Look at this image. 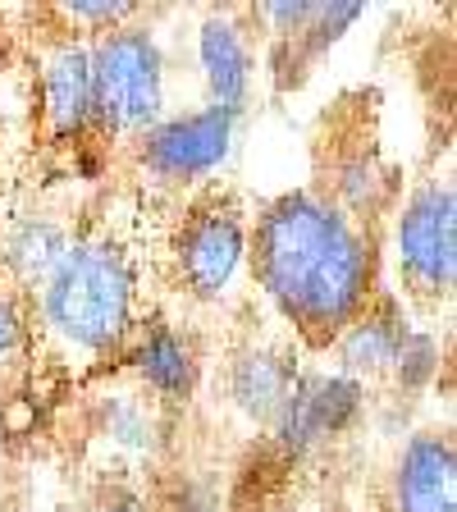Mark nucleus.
Masks as SVG:
<instances>
[{"mask_svg":"<svg viewBox=\"0 0 457 512\" xmlns=\"http://www.w3.org/2000/svg\"><path fill=\"white\" fill-rule=\"evenodd\" d=\"M247 275L302 352H330L380 293V229L352 220L316 188L256 206Z\"/></svg>","mask_w":457,"mask_h":512,"instance_id":"f257e3e1","label":"nucleus"},{"mask_svg":"<svg viewBox=\"0 0 457 512\" xmlns=\"http://www.w3.org/2000/svg\"><path fill=\"white\" fill-rule=\"evenodd\" d=\"M42 325L64 352L119 357L147 316L142 302V243L110 206L74 224L69 247L32 293Z\"/></svg>","mask_w":457,"mask_h":512,"instance_id":"f03ea898","label":"nucleus"},{"mask_svg":"<svg viewBox=\"0 0 457 512\" xmlns=\"http://www.w3.org/2000/svg\"><path fill=\"white\" fill-rule=\"evenodd\" d=\"M252 211L220 179L174 202L156 252L160 284L192 307H224L247 275Z\"/></svg>","mask_w":457,"mask_h":512,"instance_id":"7ed1b4c3","label":"nucleus"},{"mask_svg":"<svg viewBox=\"0 0 457 512\" xmlns=\"http://www.w3.org/2000/svg\"><path fill=\"white\" fill-rule=\"evenodd\" d=\"M92 101L101 147L128 151L170 115V55L147 23V10L92 42Z\"/></svg>","mask_w":457,"mask_h":512,"instance_id":"20e7f679","label":"nucleus"},{"mask_svg":"<svg viewBox=\"0 0 457 512\" xmlns=\"http://www.w3.org/2000/svg\"><path fill=\"white\" fill-rule=\"evenodd\" d=\"M320 197H330L352 220L380 229L384 215L398 206V174L384 160V142L375 128V96L352 92L330 115L320 119L316 133V183Z\"/></svg>","mask_w":457,"mask_h":512,"instance_id":"39448f33","label":"nucleus"},{"mask_svg":"<svg viewBox=\"0 0 457 512\" xmlns=\"http://www.w3.org/2000/svg\"><path fill=\"white\" fill-rule=\"evenodd\" d=\"M389 252L398 270V298L412 316H439L457 284V192L444 174L403 192L389 224Z\"/></svg>","mask_w":457,"mask_h":512,"instance_id":"423d86ee","label":"nucleus"},{"mask_svg":"<svg viewBox=\"0 0 457 512\" xmlns=\"http://www.w3.org/2000/svg\"><path fill=\"white\" fill-rule=\"evenodd\" d=\"M238 128H243L238 115L202 101V106L165 115L156 128H147L128 147V160H133V170H138V179L147 188L183 197L192 188L215 183V174L238 151Z\"/></svg>","mask_w":457,"mask_h":512,"instance_id":"0eeeda50","label":"nucleus"},{"mask_svg":"<svg viewBox=\"0 0 457 512\" xmlns=\"http://www.w3.org/2000/svg\"><path fill=\"white\" fill-rule=\"evenodd\" d=\"M371 384L343 375L339 366H302L279 416L270 421V444L284 462H302L320 444L343 439L366 421Z\"/></svg>","mask_w":457,"mask_h":512,"instance_id":"6e6552de","label":"nucleus"},{"mask_svg":"<svg viewBox=\"0 0 457 512\" xmlns=\"http://www.w3.org/2000/svg\"><path fill=\"white\" fill-rule=\"evenodd\" d=\"M119 357H124L128 375H133V389H138L156 412L188 407L192 398H197V384H202V352H197L192 334L183 330L179 320L160 316V311H147Z\"/></svg>","mask_w":457,"mask_h":512,"instance_id":"1a4fd4ad","label":"nucleus"},{"mask_svg":"<svg viewBox=\"0 0 457 512\" xmlns=\"http://www.w3.org/2000/svg\"><path fill=\"white\" fill-rule=\"evenodd\" d=\"M64 37L42 51V124L51 147L78 151L101 147L96 142V101H92V42Z\"/></svg>","mask_w":457,"mask_h":512,"instance_id":"9d476101","label":"nucleus"},{"mask_svg":"<svg viewBox=\"0 0 457 512\" xmlns=\"http://www.w3.org/2000/svg\"><path fill=\"white\" fill-rule=\"evenodd\" d=\"M192 60H197V74L206 87V106H220L229 115L247 119L256 74H261L247 10H206L197 32H192Z\"/></svg>","mask_w":457,"mask_h":512,"instance_id":"9b49d317","label":"nucleus"},{"mask_svg":"<svg viewBox=\"0 0 457 512\" xmlns=\"http://www.w3.org/2000/svg\"><path fill=\"white\" fill-rule=\"evenodd\" d=\"M302 348L293 339H266V334H252L243 339L229 357H224V398L243 416L247 426L270 430V421L279 416L288 389L302 371Z\"/></svg>","mask_w":457,"mask_h":512,"instance_id":"f8f14e48","label":"nucleus"},{"mask_svg":"<svg viewBox=\"0 0 457 512\" xmlns=\"http://www.w3.org/2000/svg\"><path fill=\"white\" fill-rule=\"evenodd\" d=\"M389 512H457V448L448 426H421L403 439L389 476Z\"/></svg>","mask_w":457,"mask_h":512,"instance_id":"ddd939ff","label":"nucleus"},{"mask_svg":"<svg viewBox=\"0 0 457 512\" xmlns=\"http://www.w3.org/2000/svg\"><path fill=\"white\" fill-rule=\"evenodd\" d=\"M412 325H416V316L403 307V298H398L394 288H380V293L352 316V325L339 334V343L330 348L334 366L362 384L389 380V371H394V362H398V348H403Z\"/></svg>","mask_w":457,"mask_h":512,"instance_id":"4468645a","label":"nucleus"},{"mask_svg":"<svg viewBox=\"0 0 457 512\" xmlns=\"http://www.w3.org/2000/svg\"><path fill=\"white\" fill-rule=\"evenodd\" d=\"M69 224L55 220L51 211H32V215H19L10 224V234L0 243V279L14 288V293H37L46 284V275L55 270V261L64 256L69 247Z\"/></svg>","mask_w":457,"mask_h":512,"instance_id":"2eb2a0df","label":"nucleus"},{"mask_svg":"<svg viewBox=\"0 0 457 512\" xmlns=\"http://www.w3.org/2000/svg\"><path fill=\"white\" fill-rule=\"evenodd\" d=\"M96 435L128 458H151L160 439V412L138 389H115L96 403Z\"/></svg>","mask_w":457,"mask_h":512,"instance_id":"dca6fc26","label":"nucleus"},{"mask_svg":"<svg viewBox=\"0 0 457 512\" xmlns=\"http://www.w3.org/2000/svg\"><path fill=\"white\" fill-rule=\"evenodd\" d=\"M439 371H444V343H439V334L430 330V325H421L416 320L412 330H407L403 348H398V362L394 371H389V384L398 389V398H421L435 389Z\"/></svg>","mask_w":457,"mask_h":512,"instance_id":"f3484780","label":"nucleus"},{"mask_svg":"<svg viewBox=\"0 0 457 512\" xmlns=\"http://www.w3.org/2000/svg\"><path fill=\"white\" fill-rule=\"evenodd\" d=\"M147 512H215V508H211V494L192 476H170L147 499Z\"/></svg>","mask_w":457,"mask_h":512,"instance_id":"a211bd4d","label":"nucleus"},{"mask_svg":"<svg viewBox=\"0 0 457 512\" xmlns=\"http://www.w3.org/2000/svg\"><path fill=\"white\" fill-rule=\"evenodd\" d=\"M23 343V307H19V293H14L5 279H0V366L10 362L14 352Z\"/></svg>","mask_w":457,"mask_h":512,"instance_id":"6ab92c4d","label":"nucleus"},{"mask_svg":"<svg viewBox=\"0 0 457 512\" xmlns=\"http://www.w3.org/2000/svg\"><path fill=\"white\" fill-rule=\"evenodd\" d=\"M92 512H147V494L128 490V485H110Z\"/></svg>","mask_w":457,"mask_h":512,"instance_id":"aec40b11","label":"nucleus"},{"mask_svg":"<svg viewBox=\"0 0 457 512\" xmlns=\"http://www.w3.org/2000/svg\"><path fill=\"white\" fill-rule=\"evenodd\" d=\"M0 83H5V55H0Z\"/></svg>","mask_w":457,"mask_h":512,"instance_id":"412c9836","label":"nucleus"}]
</instances>
